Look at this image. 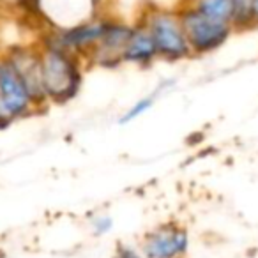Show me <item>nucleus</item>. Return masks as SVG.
I'll list each match as a JSON object with an SVG mask.
<instances>
[{
  "instance_id": "13",
  "label": "nucleus",
  "mask_w": 258,
  "mask_h": 258,
  "mask_svg": "<svg viewBox=\"0 0 258 258\" xmlns=\"http://www.w3.org/2000/svg\"><path fill=\"white\" fill-rule=\"evenodd\" d=\"M6 125H8V122H6L4 113H2V106H0V129H2V127H6Z\"/></svg>"
},
{
  "instance_id": "8",
  "label": "nucleus",
  "mask_w": 258,
  "mask_h": 258,
  "mask_svg": "<svg viewBox=\"0 0 258 258\" xmlns=\"http://www.w3.org/2000/svg\"><path fill=\"white\" fill-rule=\"evenodd\" d=\"M233 30L258 27V0H232Z\"/></svg>"
},
{
  "instance_id": "3",
  "label": "nucleus",
  "mask_w": 258,
  "mask_h": 258,
  "mask_svg": "<svg viewBox=\"0 0 258 258\" xmlns=\"http://www.w3.org/2000/svg\"><path fill=\"white\" fill-rule=\"evenodd\" d=\"M0 106L8 125L43 110L8 55L0 57Z\"/></svg>"
},
{
  "instance_id": "7",
  "label": "nucleus",
  "mask_w": 258,
  "mask_h": 258,
  "mask_svg": "<svg viewBox=\"0 0 258 258\" xmlns=\"http://www.w3.org/2000/svg\"><path fill=\"white\" fill-rule=\"evenodd\" d=\"M156 60H158V51H156L154 41L149 36L145 27L140 22H137L127 37L124 51H122V64L149 68Z\"/></svg>"
},
{
  "instance_id": "1",
  "label": "nucleus",
  "mask_w": 258,
  "mask_h": 258,
  "mask_svg": "<svg viewBox=\"0 0 258 258\" xmlns=\"http://www.w3.org/2000/svg\"><path fill=\"white\" fill-rule=\"evenodd\" d=\"M41 80L48 104H68L78 96L83 82V60L71 51L43 43L39 48Z\"/></svg>"
},
{
  "instance_id": "9",
  "label": "nucleus",
  "mask_w": 258,
  "mask_h": 258,
  "mask_svg": "<svg viewBox=\"0 0 258 258\" xmlns=\"http://www.w3.org/2000/svg\"><path fill=\"white\" fill-rule=\"evenodd\" d=\"M189 6L202 13V15L214 18L218 22H225L232 25V0H189Z\"/></svg>"
},
{
  "instance_id": "10",
  "label": "nucleus",
  "mask_w": 258,
  "mask_h": 258,
  "mask_svg": "<svg viewBox=\"0 0 258 258\" xmlns=\"http://www.w3.org/2000/svg\"><path fill=\"white\" fill-rule=\"evenodd\" d=\"M163 90H165V89H163V87H159V89H156L154 92L140 97V99H137L133 104H129V106L125 108L124 113L120 115V118H118V124H131V122H135L137 118H140L142 115L147 113V111L156 104L158 96L163 92Z\"/></svg>"
},
{
  "instance_id": "12",
  "label": "nucleus",
  "mask_w": 258,
  "mask_h": 258,
  "mask_svg": "<svg viewBox=\"0 0 258 258\" xmlns=\"http://www.w3.org/2000/svg\"><path fill=\"white\" fill-rule=\"evenodd\" d=\"M115 256L117 258H144L140 247H133L131 244H120L115 249Z\"/></svg>"
},
{
  "instance_id": "11",
  "label": "nucleus",
  "mask_w": 258,
  "mask_h": 258,
  "mask_svg": "<svg viewBox=\"0 0 258 258\" xmlns=\"http://www.w3.org/2000/svg\"><path fill=\"white\" fill-rule=\"evenodd\" d=\"M90 230L96 237H104L113 230V218L108 212H97L90 218Z\"/></svg>"
},
{
  "instance_id": "6",
  "label": "nucleus",
  "mask_w": 258,
  "mask_h": 258,
  "mask_svg": "<svg viewBox=\"0 0 258 258\" xmlns=\"http://www.w3.org/2000/svg\"><path fill=\"white\" fill-rule=\"evenodd\" d=\"M135 23H129L125 20L110 18L101 41L92 50V53L87 57V62L96 64L99 68H117L122 64V51L127 43V37L133 30Z\"/></svg>"
},
{
  "instance_id": "2",
  "label": "nucleus",
  "mask_w": 258,
  "mask_h": 258,
  "mask_svg": "<svg viewBox=\"0 0 258 258\" xmlns=\"http://www.w3.org/2000/svg\"><path fill=\"white\" fill-rule=\"evenodd\" d=\"M138 22L145 27L154 41L158 58L166 62H180L193 57L184 27L180 23L179 11L147 8Z\"/></svg>"
},
{
  "instance_id": "5",
  "label": "nucleus",
  "mask_w": 258,
  "mask_h": 258,
  "mask_svg": "<svg viewBox=\"0 0 258 258\" xmlns=\"http://www.w3.org/2000/svg\"><path fill=\"white\" fill-rule=\"evenodd\" d=\"M144 258H184L189 251V233L177 221H165L149 230L140 242Z\"/></svg>"
},
{
  "instance_id": "4",
  "label": "nucleus",
  "mask_w": 258,
  "mask_h": 258,
  "mask_svg": "<svg viewBox=\"0 0 258 258\" xmlns=\"http://www.w3.org/2000/svg\"><path fill=\"white\" fill-rule=\"evenodd\" d=\"M179 16L193 55H207L219 50L233 32L230 23L209 18L189 4L179 9Z\"/></svg>"
}]
</instances>
